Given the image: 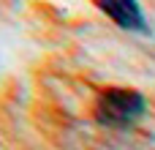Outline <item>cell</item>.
<instances>
[{
  "label": "cell",
  "mask_w": 155,
  "mask_h": 150,
  "mask_svg": "<svg viewBox=\"0 0 155 150\" xmlns=\"http://www.w3.org/2000/svg\"><path fill=\"white\" fill-rule=\"evenodd\" d=\"M147 101L139 90L131 87H106L95 101V120L109 128H125L136 118H142Z\"/></svg>",
  "instance_id": "1"
},
{
  "label": "cell",
  "mask_w": 155,
  "mask_h": 150,
  "mask_svg": "<svg viewBox=\"0 0 155 150\" xmlns=\"http://www.w3.org/2000/svg\"><path fill=\"white\" fill-rule=\"evenodd\" d=\"M95 3L117 27L131 33H147V19L139 0H95Z\"/></svg>",
  "instance_id": "2"
}]
</instances>
